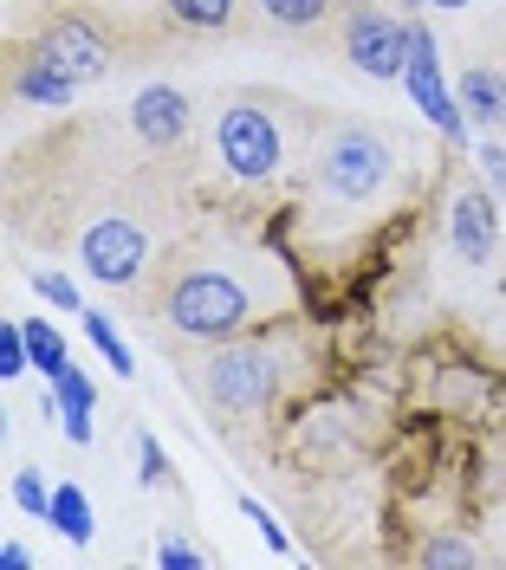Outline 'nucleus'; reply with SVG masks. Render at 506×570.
Segmentation results:
<instances>
[{
	"label": "nucleus",
	"mask_w": 506,
	"mask_h": 570,
	"mask_svg": "<svg viewBox=\"0 0 506 570\" xmlns=\"http://www.w3.org/2000/svg\"><path fill=\"white\" fill-rule=\"evenodd\" d=\"M266 298H286V285L266 292V285H253L241 266H188V273L169 285V298H163V318H169L176 337L221 344V337H234L241 324L260 318Z\"/></svg>",
	"instance_id": "1"
},
{
	"label": "nucleus",
	"mask_w": 506,
	"mask_h": 570,
	"mask_svg": "<svg viewBox=\"0 0 506 570\" xmlns=\"http://www.w3.org/2000/svg\"><path fill=\"white\" fill-rule=\"evenodd\" d=\"M390 176H397V149L370 124H344L319 149V195H331V202H351V208L377 202L390 188Z\"/></svg>",
	"instance_id": "2"
},
{
	"label": "nucleus",
	"mask_w": 506,
	"mask_h": 570,
	"mask_svg": "<svg viewBox=\"0 0 506 570\" xmlns=\"http://www.w3.org/2000/svg\"><path fill=\"white\" fill-rule=\"evenodd\" d=\"M215 156H221V169H227L234 181H273L280 169H286V130H280V117H273L266 105L241 98V105L221 110Z\"/></svg>",
	"instance_id": "3"
},
{
	"label": "nucleus",
	"mask_w": 506,
	"mask_h": 570,
	"mask_svg": "<svg viewBox=\"0 0 506 570\" xmlns=\"http://www.w3.org/2000/svg\"><path fill=\"white\" fill-rule=\"evenodd\" d=\"M202 383H208V402L234 409V415H253V409H266L280 395V344L273 337H260V344H221L208 356Z\"/></svg>",
	"instance_id": "4"
},
{
	"label": "nucleus",
	"mask_w": 506,
	"mask_h": 570,
	"mask_svg": "<svg viewBox=\"0 0 506 570\" xmlns=\"http://www.w3.org/2000/svg\"><path fill=\"white\" fill-rule=\"evenodd\" d=\"M402 85H409V98H416V110L429 117L435 130L448 142H468V110H461V98H455V85L441 78V46H435L429 20H409V66H402Z\"/></svg>",
	"instance_id": "5"
},
{
	"label": "nucleus",
	"mask_w": 506,
	"mask_h": 570,
	"mask_svg": "<svg viewBox=\"0 0 506 570\" xmlns=\"http://www.w3.org/2000/svg\"><path fill=\"white\" fill-rule=\"evenodd\" d=\"M149 259V234L130 214H98L85 234H78V266L98 285H130Z\"/></svg>",
	"instance_id": "6"
},
{
	"label": "nucleus",
	"mask_w": 506,
	"mask_h": 570,
	"mask_svg": "<svg viewBox=\"0 0 506 570\" xmlns=\"http://www.w3.org/2000/svg\"><path fill=\"white\" fill-rule=\"evenodd\" d=\"M344 59L363 78H402V66H409V20L383 13V7H351L344 13Z\"/></svg>",
	"instance_id": "7"
},
{
	"label": "nucleus",
	"mask_w": 506,
	"mask_h": 570,
	"mask_svg": "<svg viewBox=\"0 0 506 570\" xmlns=\"http://www.w3.org/2000/svg\"><path fill=\"white\" fill-rule=\"evenodd\" d=\"M448 247H455L461 266H487L494 259V247H500V195L494 188L468 181L455 195V208H448Z\"/></svg>",
	"instance_id": "8"
},
{
	"label": "nucleus",
	"mask_w": 506,
	"mask_h": 570,
	"mask_svg": "<svg viewBox=\"0 0 506 570\" xmlns=\"http://www.w3.org/2000/svg\"><path fill=\"white\" fill-rule=\"evenodd\" d=\"M39 52L52 59V66H66L78 78V85H91V78H105V66H110V46H105V33L85 20V13H59L52 27H46V39H39Z\"/></svg>",
	"instance_id": "9"
},
{
	"label": "nucleus",
	"mask_w": 506,
	"mask_h": 570,
	"mask_svg": "<svg viewBox=\"0 0 506 570\" xmlns=\"http://www.w3.org/2000/svg\"><path fill=\"white\" fill-rule=\"evenodd\" d=\"M130 130L149 142V149H176L188 137V91L182 85H144L130 98Z\"/></svg>",
	"instance_id": "10"
},
{
	"label": "nucleus",
	"mask_w": 506,
	"mask_h": 570,
	"mask_svg": "<svg viewBox=\"0 0 506 570\" xmlns=\"http://www.w3.org/2000/svg\"><path fill=\"white\" fill-rule=\"evenodd\" d=\"M455 98H461V110H468L474 130H506V71L468 66L461 71V85H455Z\"/></svg>",
	"instance_id": "11"
},
{
	"label": "nucleus",
	"mask_w": 506,
	"mask_h": 570,
	"mask_svg": "<svg viewBox=\"0 0 506 570\" xmlns=\"http://www.w3.org/2000/svg\"><path fill=\"white\" fill-rule=\"evenodd\" d=\"M13 98H27V105H46V110H66L78 98V78L66 66H52L46 52H33L27 66L13 71Z\"/></svg>",
	"instance_id": "12"
},
{
	"label": "nucleus",
	"mask_w": 506,
	"mask_h": 570,
	"mask_svg": "<svg viewBox=\"0 0 506 570\" xmlns=\"http://www.w3.org/2000/svg\"><path fill=\"white\" fill-rule=\"evenodd\" d=\"M46 525L52 532H66L72 544H91V499H85V487H52V512H46Z\"/></svg>",
	"instance_id": "13"
},
{
	"label": "nucleus",
	"mask_w": 506,
	"mask_h": 570,
	"mask_svg": "<svg viewBox=\"0 0 506 570\" xmlns=\"http://www.w3.org/2000/svg\"><path fill=\"white\" fill-rule=\"evenodd\" d=\"M20 324H27V351H33V370L46 383H52L59 370H72V351H66V337H59L52 324L46 318H20Z\"/></svg>",
	"instance_id": "14"
},
{
	"label": "nucleus",
	"mask_w": 506,
	"mask_h": 570,
	"mask_svg": "<svg viewBox=\"0 0 506 570\" xmlns=\"http://www.w3.org/2000/svg\"><path fill=\"white\" fill-rule=\"evenodd\" d=\"M78 318H85V337L98 344V356H105V363H110V370H117V376H137V356H130V344L117 337V324H110L105 312H91V305H85Z\"/></svg>",
	"instance_id": "15"
},
{
	"label": "nucleus",
	"mask_w": 506,
	"mask_h": 570,
	"mask_svg": "<svg viewBox=\"0 0 506 570\" xmlns=\"http://www.w3.org/2000/svg\"><path fill=\"white\" fill-rule=\"evenodd\" d=\"M169 20L188 33H221L234 20V0H169Z\"/></svg>",
	"instance_id": "16"
},
{
	"label": "nucleus",
	"mask_w": 506,
	"mask_h": 570,
	"mask_svg": "<svg viewBox=\"0 0 506 570\" xmlns=\"http://www.w3.org/2000/svg\"><path fill=\"white\" fill-rule=\"evenodd\" d=\"M33 370V351H27V324L0 318V383H20Z\"/></svg>",
	"instance_id": "17"
},
{
	"label": "nucleus",
	"mask_w": 506,
	"mask_h": 570,
	"mask_svg": "<svg viewBox=\"0 0 506 570\" xmlns=\"http://www.w3.org/2000/svg\"><path fill=\"white\" fill-rule=\"evenodd\" d=\"M52 395H59V415H91L98 409V390H91L85 370H59L52 376Z\"/></svg>",
	"instance_id": "18"
},
{
	"label": "nucleus",
	"mask_w": 506,
	"mask_h": 570,
	"mask_svg": "<svg viewBox=\"0 0 506 570\" xmlns=\"http://www.w3.org/2000/svg\"><path fill=\"white\" fill-rule=\"evenodd\" d=\"M325 7L331 0H260V13H266L273 27H292V33H299V27H319Z\"/></svg>",
	"instance_id": "19"
},
{
	"label": "nucleus",
	"mask_w": 506,
	"mask_h": 570,
	"mask_svg": "<svg viewBox=\"0 0 506 570\" xmlns=\"http://www.w3.org/2000/svg\"><path fill=\"white\" fill-rule=\"evenodd\" d=\"M13 505H20L27 519H46V512H52V487L39 480L33 466H20V473H13Z\"/></svg>",
	"instance_id": "20"
},
{
	"label": "nucleus",
	"mask_w": 506,
	"mask_h": 570,
	"mask_svg": "<svg viewBox=\"0 0 506 570\" xmlns=\"http://www.w3.org/2000/svg\"><path fill=\"white\" fill-rule=\"evenodd\" d=\"M33 292L46 298V305H59V312H85V292H78V279H66V273H33Z\"/></svg>",
	"instance_id": "21"
},
{
	"label": "nucleus",
	"mask_w": 506,
	"mask_h": 570,
	"mask_svg": "<svg viewBox=\"0 0 506 570\" xmlns=\"http://www.w3.org/2000/svg\"><path fill=\"white\" fill-rule=\"evenodd\" d=\"M137 480H144L149 493H156V487H169V454H163V441H156V434H137Z\"/></svg>",
	"instance_id": "22"
},
{
	"label": "nucleus",
	"mask_w": 506,
	"mask_h": 570,
	"mask_svg": "<svg viewBox=\"0 0 506 570\" xmlns=\"http://www.w3.org/2000/svg\"><path fill=\"white\" fill-rule=\"evenodd\" d=\"M241 512H247V519H253V532H260V538H266V544H273V551H280V558H286V551H292L286 525H280V519H273V512H266L260 499H247V493H241Z\"/></svg>",
	"instance_id": "23"
},
{
	"label": "nucleus",
	"mask_w": 506,
	"mask_h": 570,
	"mask_svg": "<svg viewBox=\"0 0 506 570\" xmlns=\"http://www.w3.org/2000/svg\"><path fill=\"white\" fill-rule=\"evenodd\" d=\"M422 564H480V551L461 544V538H429L422 544Z\"/></svg>",
	"instance_id": "24"
},
{
	"label": "nucleus",
	"mask_w": 506,
	"mask_h": 570,
	"mask_svg": "<svg viewBox=\"0 0 506 570\" xmlns=\"http://www.w3.org/2000/svg\"><path fill=\"white\" fill-rule=\"evenodd\" d=\"M156 564H163V570H202L208 558H202L188 538H163V544H156Z\"/></svg>",
	"instance_id": "25"
},
{
	"label": "nucleus",
	"mask_w": 506,
	"mask_h": 570,
	"mask_svg": "<svg viewBox=\"0 0 506 570\" xmlns=\"http://www.w3.org/2000/svg\"><path fill=\"white\" fill-rule=\"evenodd\" d=\"M480 169H487V188H494V195L506 202V149L494 142V130L480 137Z\"/></svg>",
	"instance_id": "26"
},
{
	"label": "nucleus",
	"mask_w": 506,
	"mask_h": 570,
	"mask_svg": "<svg viewBox=\"0 0 506 570\" xmlns=\"http://www.w3.org/2000/svg\"><path fill=\"white\" fill-rule=\"evenodd\" d=\"M33 564V551H27V544H13V538H7V544H0V570H27Z\"/></svg>",
	"instance_id": "27"
},
{
	"label": "nucleus",
	"mask_w": 506,
	"mask_h": 570,
	"mask_svg": "<svg viewBox=\"0 0 506 570\" xmlns=\"http://www.w3.org/2000/svg\"><path fill=\"white\" fill-rule=\"evenodd\" d=\"M402 7H468V0H402Z\"/></svg>",
	"instance_id": "28"
}]
</instances>
